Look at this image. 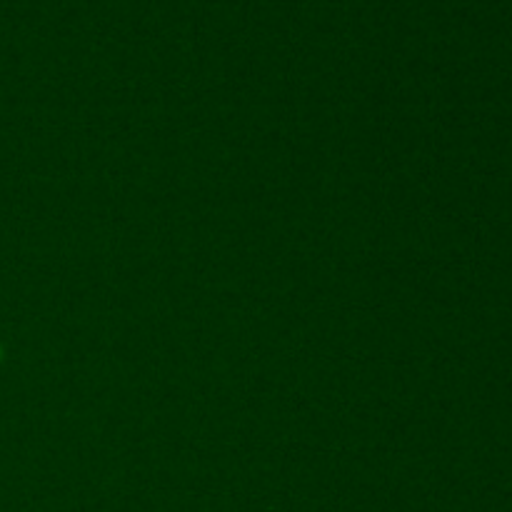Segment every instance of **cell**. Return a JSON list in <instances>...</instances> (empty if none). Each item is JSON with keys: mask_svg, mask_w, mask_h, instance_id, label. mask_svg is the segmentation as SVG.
<instances>
[{"mask_svg": "<svg viewBox=\"0 0 512 512\" xmlns=\"http://www.w3.org/2000/svg\"><path fill=\"white\" fill-rule=\"evenodd\" d=\"M0 358H3V350H0Z\"/></svg>", "mask_w": 512, "mask_h": 512, "instance_id": "6da1fadb", "label": "cell"}]
</instances>
